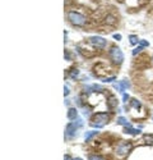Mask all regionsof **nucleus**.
<instances>
[{
  "mask_svg": "<svg viewBox=\"0 0 153 160\" xmlns=\"http://www.w3.org/2000/svg\"><path fill=\"white\" fill-rule=\"evenodd\" d=\"M139 45L140 46H149V42L148 41H147V40H139Z\"/></svg>",
  "mask_w": 153,
  "mask_h": 160,
  "instance_id": "a211bd4d",
  "label": "nucleus"
},
{
  "mask_svg": "<svg viewBox=\"0 0 153 160\" xmlns=\"http://www.w3.org/2000/svg\"><path fill=\"white\" fill-rule=\"evenodd\" d=\"M143 50V46H138V47H135V49L133 50V55H136V54H139V53Z\"/></svg>",
  "mask_w": 153,
  "mask_h": 160,
  "instance_id": "f3484780",
  "label": "nucleus"
},
{
  "mask_svg": "<svg viewBox=\"0 0 153 160\" xmlns=\"http://www.w3.org/2000/svg\"><path fill=\"white\" fill-rule=\"evenodd\" d=\"M88 41L92 46L97 47V49H103L107 44V41L103 39V37H100V36H92V37H89Z\"/></svg>",
  "mask_w": 153,
  "mask_h": 160,
  "instance_id": "39448f33",
  "label": "nucleus"
},
{
  "mask_svg": "<svg viewBox=\"0 0 153 160\" xmlns=\"http://www.w3.org/2000/svg\"><path fill=\"white\" fill-rule=\"evenodd\" d=\"M97 131H88V132H86V135H84V138H86V141H89L92 137H95L97 136Z\"/></svg>",
  "mask_w": 153,
  "mask_h": 160,
  "instance_id": "f8f14e48",
  "label": "nucleus"
},
{
  "mask_svg": "<svg viewBox=\"0 0 153 160\" xmlns=\"http://www.w3.org/2000/svg\"><path fill=\"white\" fill-rule=\"evenodd\" d=\"M144 140L147 143H153V136L152 135H144Z\"/></svg>",
  "mask_w": 153,
  "mask_h": 160,
  "instance_id": "dca6fc26",
  "label": "nucleus"
},
{
  "mask_svg": "<svg viewBox=\"0 0 153 160\" xmlns=\"http://www.w3.org/2000/svg\"><path fill=\"white\" fill-rule=\"evenodd\" d=\"M108 55H110V59L112 60L114 64H116V66H120V64H123L124 62V54L120 47L117 46H112L110 51H108Z\"/></svg>",
  "mask_w": 153,
  "mask_h": 160,
  "instance_id": "f03ea898",
  "label": "nucleus"
},
{
  "mask_svg": "<svg viewBox=\"0 0 153 160\" xmlns=\"http://www.w3.org/2000/svg\"><path fill=\"white\" fill-rule=\"evenodd\" d=\"M112 81H115V77H108L103 79V82H112Z\"/></svg>",
  "mask_w": 153,
  "mask_h": 160,
  "instance_id": "412c9836",
  "label": "nucleus"
},
{
  "mask_svg": "<svg viewBox=\"0 0 153 160\" xmlns=\"http://www.w3.org/2000/svg\"><path fill=\"white\" fill-rule=\"evenodd\" d=\"M107 104H108V106H110L111 109L112 108H116V106H117V99L115 98V96H110V99H108Z\"/></svg>",
  "mask_w": 153,
  "mask_h": 160,
  "instance_id": "9d476101",
  "label": "nucleus"
},
{
  "mask_svg": "<svg viewBox=\"0 0 153 160\" xmlns=\"http://www.w3.org/2000/svg\"><path fill=\"white\" fill-rule=\"evenodd\" d=\"M108 120H110V115L107 113H96L91 118V126L95 128H102L108 123Z\"/></svg>",
  "mask_w": 153,
  "mask_h": 160,
  "instance_id": "f257e3e1",
  "label": "nucleus"
},
{
  "mask_svg": "<svg viewBox=\"0 0 153 160\" xmlns=\"http://www.w3.org/2000/svg\"><path fill=\"white\" fill-rule=\"evenodd\" d=\"M123 100H124V103H126V101L129 100V95H126V94H124V95H123Z\"/></svg>",
  "mask_w": 153,
  "mask_h": 160,
  "instance_id": "b1692460",
  "label": "nucleus"
},
{
  "mask_svg": "<svg viewBox=\"0 0 153 160\" xmlns=\"http://www.w3.org/2000/svg\"><path fill=\"white\" fill-rule=\"evenodd\" d=\"M124 133L136 136V135H139V133H140V130H136V128H133L132 126H128V127H124Z\"/></svg>",
  "mask_w": 153,
  "mask_h": 160,
  "instance_id": "6e6552de",
  "label": "nucleus"
},
{
  "mask_svg": "<svg viewBox=\"0 0 153 160\" xmlns=\"http://www.w3.org/2000/svg\"><path fill=\"white\" fill-rule=\"evenodd\" d=\"M69 92H70V91H69V88H68L67 86H64V95H65V96H68Z\"/></svg>",
  "mask_w": 153,
  "mask_h": 160,
  "instance_id": "4be33fe9",
  "label": "nucleus"
},
{
  "mask_svg": "<svg viewBox=\"0 0 153 160\" xmlns=\"http://www.w3.org/2000/svg\"><path fill=\"white\" fill-rule=\"evenodd\" d=\"M64 160H72V158H70L69 155H65V158H64Z\"/></svg>",
  "mask_w": 153,
  "mask_h": 160,
  "instance_id": "393cba45",
  "label": "nucleus"
},
{
  "mask_svg": "<svg viewBox=\"0 0 153 160\" xmlns=\"http://www.w3.org/2000/svg\"><path fill=\"white\" fill-rule=\"evenodd\" d=\"M129 42L132 45H136L139 42V39H138V36H135V35H130L129 36Z\"/></svg>",
  "mask_w": 153,
  "mask_h": 160,
  "instance_id": "ddd939ff",
  "label": "nucleus"
},
{
  "mask_svg": "<svg viewBox=\"0 0 153 160\" xmlns=\"http://www.w3.org/2000/svg\"><path fill=\"white\" fill-rule=\"evenodd\" d=\"M116 122H117V124H120V126H124V127H128V126H130V123L128 122V119H126V118H124V117H119Z\"/></svg>",
  "mask_w": 153,
  "mask_h": 160,
  "instance_id": "9b49d317",
  "label": "nucleus"
},
{
  "mask_svg": "<svg viewBox=\"0 0 153 160\" xmlns=\"http://www.w3.org/2000/svg\"><path fill=\"white\" fill-rule=\"evenodd\" d=\"M105 22L107 24H115V22H116V21H115V18L112 17V15H107L106 19H105Z\"/></svg>",
  "mask_w": 153,
  "mask_h": 160,
  "instance_id": "2eb2a0df",
  "label": "nucleus"
},
{
  "mask_svg": "<svg viewBox=\"0 0 153 160\" xmlns=\"http://www.w3.org/2000/svg\"><path fill=\"white\" fill-rule=\"evenodd\" d=\"M129 87H130V82L126 81V79H123V81H120L119 85H115V88L119 90V91H125Z\"/></svg>",
  "mask_w": 153,
  "mask_h": 160,
  "instance_id": "0eeeda50",
  "label": "nucleus"
},
{
  "mask_svg": "<svg viewBox=\"0 0 153 160\" xmlns=\"http://www.w3.org/2000/svg\"><path fill=\"white\" fill-rule=\"evenodd\" d=\"M83 126V122H82V119H78L76 122H70V123L67 126V128H65V136L67 137H73L74 133L76 132V130H78L79 127Z\"/></svg>",
  "mask_w": 153,
  "mask_h": 160,
  "instance_id": "20e7f679",
  "label": "nucleus"
},
{
  "mask_svg": "<svg viewBox=\"0 0 153 160\" xmlns=\"http://www.w3.org/2000/svg\"><path fill=\"white\" fill-rule=\"evenodd\" d=\"M114 39H115V40H117V41H119V40H121V35L115 34V35H114Z\"/></svg>",
  "mask_w": 153,
  "mask_h": 160,
  "instance_id": "5701e85b",
  "label": "nucleus"
},
{
  "mask_svg": "<svg viewBox=\"0 0 153 160\" xmlns=\"http://www.w3.org/2000/svg\"><path fill=\"white\" fill-rule=\"evenodd\" d=\"M76 117H78V110H76L75 108H70L68 110V119L74 120V119H76Z\"/></svg>",
  "mask_w": 153,
  "mask_h": 160,
  "instance_id": "1a4fd4ad",
  "label": "nucleus"
},
{
  "mask_svg": "<svg viewBox=\"0 0 153 160\" xmlns=\"http://www.w3.org/2000/svg\"><path fill=\"white\" fill-rule=\"evenodd\" d=\"M72 160H83V159H80V158H75V159H72Z\"/></svg>",
  "mask_w": 153,
  "mask_h": 160,
  "instance_id": "a878e982",
  "label": "nucleus"
},
{
  "mask_svg": "<svg viewBox=\"0 0 153 160\" xmlns=\"http://www.w3.org/2000/svg\"><path fill=\"white\" fill-rule=\"evenodd\" d=\"M78 74H79V71H78V69H74L73 73L70 74V77H72L73 79H75V77H78Z\"/></svg>",
  "mask_w": 153,
  "mask_h": 160,
  "instance_id": "6ab92c4d",
  "label": "nucleus"
},
{
  "mask_svg": "<svg viewBox=\"0 0 153 160\" xmlns=\"http://www.w3.org/2000/svg\"><path fill=\"white\" fill-rule=\"evenodd\" d=\"M89 160H105L101 156H97V155H93V156H89Z\"/></svg>",
  "mask_w": 153,
  "mask_h": 160,
  "instance_id": "aec40b11",
  "label": "nucleus"
},
{
  "mask_svg": "<svg viewBox=\"0 0 153 160\" xmlns=\"http://www.w3.org/2000/svg\"><path fill=\"white\" fill-rule=\"evenodd\" d=\"M132 150V145H130L129 142H121L120 145L117 146V149H116V152L119 154V155H121V156H124V155H126V154Z\"/></svg>",
  "mask_w": 153,
  "mask_h": 160,
  "instance_id": "423d86ee",
  "label": "nucleus"
},
{
  "mask_svg": "<svg viewBox=\"0 0 153 160\" xmlns=\"http://www.w3.org/2000/svg\"><path fill=\"white\" fill-rule=\"evenodd\" d=\"M130 104H132V106H133V108H135V109H139L140 106H142V104L136 99H133L132 101H130Z\"/></svg>",
  "mask_w": 153,
  "mask_h": 160,
  "instance_id": "4468645a",
  "label": "nucleus"
},
{
  "mask_svg": "<svg viewBox=\"0 0 153 160\" xmlns=\"http://www.w3.org/2000/svg\"><path fill=\"white\" fill-rule=\"evenodd\" d=\"M68 19H69V22L72 24H74V26H83L86 23V21H87V18L83 14L76 13V12H69L68 13Z\"/></svg>",
  "mask_w": 153,
  "mask_h": 160,
  "instance_id": "7ed1b4c3",
  "label": "nucleus"
}]
</instances>
